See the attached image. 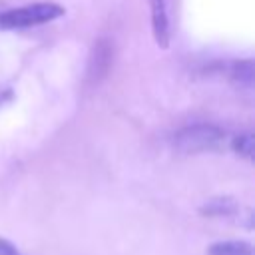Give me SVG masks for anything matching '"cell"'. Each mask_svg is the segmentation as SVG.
Wrapping results in <instances>:
<instances>
[{
    "label": "cell",
    "mask_w": 255,
    "mask_h": 255,
    "mask_svg": "<svg viewBox=\"0 0 255 255\" xmlns=\"http://www.w3.org/2000/svg\"><path fill=\"white\" fill-rule=\"evenodd\" d=\"M209 255H253V247L247 241H217L209 247Z\"/></svg>",
    "instance_id": "obj_6"
},
{
    "label": "cell",
    "mask_w": 255,
    "mask_h": 255,
    "mask_svg": "<svg viewBox=\"0 0 255 255\" xmlns=\"http://www.w3.org/2000/svg\"><path fill=\"white\" fill-rule=\"evenodd\" d=\"M64 6L56 2H36L20 8H10L0 12V30H20V28H34L48 22L58 20L64 16Z\"/></svg>",
    "instance_id": "obj_1"
},
{
    "label": "cell",
    "mask_w": 255,
    "mask_h": 255,
    "mask_svg": "<svg viewBox=\"0 0 255 255\" xmlns=\"http://www.w3.org/2000/svg\"><path fill=\"white\" fill-rule=\"evenodd\" d=\"M225 143V131L213 124H193L179 129L173 137V145L183 153L217 151Z\"/></svg>",
    "instance_id": "obj_2"
},
{
    "label": "cell",
    "mask_w": 255,
    "mask_h": 255,
    "mask_svg": "<svg viewBox=\"0 0 255 255\" xmlns=\"http://www.w3.org/2000/svg\"><path fill=\"white\" fill-rule=\"evenodd\" d=\"M231 147H233L239 155H243L245 159H253V135H251V133H241V135H237V137L233 139Z\"/></svg>",
    "instance_id": "obj_8"
},
{
    "label": "cell",
    "mask_w": 255,
    "mask_h": 255,
    "mask_svg": "<svg viewBox=\"0 0 255 255\" xmlns=\"http://www.w3.org/2000/svg\"><path fill=\"white\" fill-rule=\"evenodd\" d=\"M239 205L233 197H211L209 201H205L201 205V215L205 217H229L233 213H237Z\"/></svg>",
    "instance_id": "obj_4"
},
{
    "label": "cell",
    "mask_w": 255,
    "mask_h": 255,
    "mask_svg": "<svg viewBox=\"0 0 255 255\" xmlns=\"http://www.w3.org/2000/svg\"><path fill=\"white\" fill-rule=\"evenodd\" d=\"M0 255H24L14 243H10L8 239L0 237Z\"/></svg>",
    "instance_id": "obj_9"
},
{
    "label": "cell",
    "mask_w": 255,
    "mask_h": 255,
    "mask_svg": "<svg viewBox=\"0 0 255 255\" xmlns=\"http://www.w3.org/2000/svg\"><path fill=\"white\" fill-rule=\"evenodd\" d=\"M151 8V30L153 38L159 44V48L169 46V20H167V10H165V0H149Z\"/></svg>",
    "instance_id": "obj_3"
},
{
    "label": "cell",
    "mask_w": 255,
    "mask_h": 255,
    "mask_svg": "<svg viewBox=\"0 0 255 255\" xmlns=\"http://www.w3.org/2000/svg\"><path fill=\"white\" fill-rule=\"evenodd\" d=\"M110 62H112V52H110V46L102 40L96 44L94 48V62L90 64V74L94 80L102 78L106 74V70L110 68Z\"/></svg>",
    "instance_id": "obj_5"
},
{
    "label": "cell",
    "mask_w": 255,
    "mask_h": 255,
    "mask_svg": "<svg viewBox=\"0 0 255 255\" xmlns=\"http://www.w3.org/2000/svg\"><path fill=\"white\" fill-rule=\"evenodd\" d=\"M231 80L243 88H251L253 86V62L251 60H241L235 62L231 66Z\"/></svg>",
    "instance_id": "obj_7"
}]
</instances>
